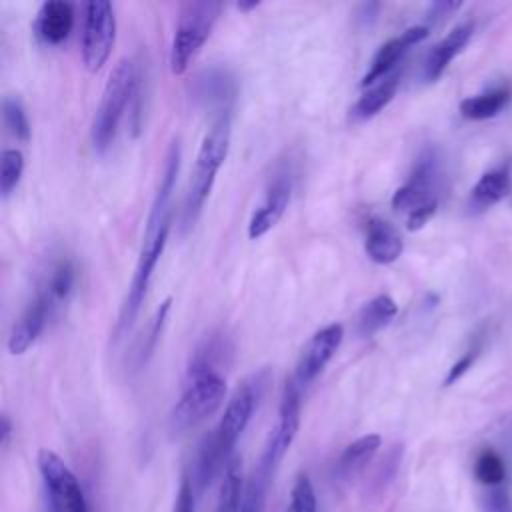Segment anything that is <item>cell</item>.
Returning a JSON list of instances; mask_svg holds the SVG:
<instances>
[{"label": "cell", "instance_id": "cell-1", "mask_svg": "<svg viewBox=\"0 0 512 512\" xmlns=\"http://www.w3.org/2000/svg\"><path fill=\"white\" fill-rule=\"evenodd\" d=\"M262 376L266 374H254L232 392L218 426L204 436L194 462V478H190L194 488H208L218 474H224L228 462L234 458L232 450L242 432L246 430L258 404Z\"/></svg>", "mask_w": 512, "mask_h": 512}, {"label": "cell", "instance_id": "cell-2", "mask_svg": "<svg viewBox=\"0 0 512 512\" xmlns=\"http://www.w3.org/2000/svg\"><path fill=\"white\" fill-rule=\"evenodd\" d=\"M230 134H232V114L220 112L216 114L214 122L206 130L198 154H196V164L186 188V198H184V208H182V226L190 228L198 214L202 212V206L214 186L216 174L220 166L224 164L230 148Z\"/></svg>", "mask_w": 512, "mask_h": 512}, {"label": "cell", "instance_id": "cell-3", "mask_svg": "<svg viewBox=\"0 0 512 512\" xmlns=\"http://www.w3.org/2000/svg\"><path fill=\"white\" fill-rule=\"evenodd\" d=\"M222 12L220 2L210 0H190L180 4L176 28L170 44V72L180 76L186 72L194 56L200 52L208 40L218 16Z\"/></svg>", "mask_w": 512, "mask_h": 512}, {"label": "cell", "instance_id": "cell-4", "mask_svg": "<svg viewBox=\"0 0 512 512\" xmlns=\"http://www.w3.org/2000/svg\"><path fill=\"white\" fill-rule=\"evenodd\" d=\"M136 86H138V80H136L134 62L128 56H124L114 64L104 84L100 104L92 118L90 138L98 152H104L112 144L118 130V122L124 114V108L136 94Z\"/></svg>", "mask_w": 512, "mask_h": 512}, {"label": "cell", "instance_id": "cell-5", "mask_svg": "<svg viewBox=\"0 0 512 512\" xmlns=\"http://www.w3.org/2000/svg\"><path fill=\"white\" fill-rule=\"evenodd\" d=\"M170 222H172V214L162 218V220H152L146 218V226H144V236H142V246H140V254H138V262L126 292V298L122 302L120 308V316H118V324H116V334L118 338L130 330V326L134 324L140 306L146 298L148 286H150V278L152 272L156 268V262L166 246L168 240V232H170Z\"/></svg>", "mask_w": 512, "mask_h": 512}, {"label": "cell", "instance_id": "cell-6", "mask_svg": "<svg viewBox=\"0 0 512 512\" xmlns=\"http://www.w3.org/2000/svg\"><path fill=\"white\" fill-rule=\"evenodd\" d=\"M226 396V380L220 372L188 374L182 396L174 404L168 428L172 436H180L212 416Z\"/></svg>", "mask_w": 512, "mask_h": 512}, {"label": "cell", "instance_id": "cell-7", "mask_svg": "<svg viewBox=\"0 0 512 512\" xmlns=\"http://www.w3.org/2000/svg\"><path fill=\"white\" fill-rule=\"evenodd\" d=\"M38 470L50 512H90L80 480L54 450H38Z\"/></svg>", "mask_w": 512, "mask_h": 512}, {"label": "cell", "instance_id": "cell-8", "mask_svg": "<svg viewBox=\"0 0 512 512\" xmlns=\"http://www.w3.org/2000/svg\"><path fill=\"white\" fill-rule=\"evenodd\" d=\"M116 16L114 6L106 0H90L84 6L82 28V62L88 72H98L114 46Z\"/></svg>", "mask_w": 512, "mask_h": 512}, {"label": "cell", "instance_id": "cell-9", "mask_svg": "<svg viewBox=\"0 0 512 512\" xmlns=\"http://www.w3.org/2000/svg\"><path fill=\"white\" fill-rule=\"evenodd\" d=\"M298 426H300V386L294 380H288L282 390L276 422L268 434V440L264 444L262 456L256 466H260L262 470L274 476L278 464L282 462L284 454L288 452V448L296 438Z\"/></svg>", "mask_w": 512, "mask_h": 512}, {"label": "cell", "instance_id": "cell-10", "mask_svg": "<svg viewBox=\"0 0 512 512\" xmlns=\"http://www.w3.org/2000/svg\"><path fill=\"white\" fill-rule=\"evenodd\" d=\"M342 338H344V326L338 322H332V324L320 328L318 332H314L310 336V340L304 344V348L300 350L292 380L300 388L308 386L330 362V358L342 344Z\"/></svg>", "mask_w": 512, "mask_h": 512}, {"label": "cell", "instance_id": "cell-11", "mask_svg": "<svg viewBox=\"0 0 512 512\" xmlns=\"http://www.w3.org/2000/svg\"><path fill=\"white\" fill-rule=\"evenodd\" d=\"M436 180H438V166L434 154L426 152L414 166L410 178L394 192L392 206L396 210H406L408 214L438 202L436 196Z\"/></svg>", "mask_w": 512, "mask_h": 512}, {"label": "cell", "instance_id": "cell-12", "mask_svg": "<svg viewBox=\"0 0 512 512\" xmlns=\"http://www.w3.org/2000/svg\"><path fill=\"white\" fill-rule=\"evenodd\" d=\"M290 196H292V176L288 172L276 174L268 182L260 206H256V210L250 216L248 236L252 240L264 236L282 218L284 210L288 208Z\"/></svg>", "mask_w": 512, "mask_h": 512}, {"label": "cell", "instance_id": "cell-13", "mask_svg": "<svg viewBox=\"0 0 512 512\" xmlns=\"http://www.w3.org/2000/svg\"><path fill=\"white\" fill-rule=\"evenodd\" d=\"M428 34H430V28L426 24H414V26H408L398 36H394L388 42H384L376 50V54H374L366 74L360 80V86H372L376 80H382L384 76L392 74L394 66L408 52V48L418 44V42H422Z\"/></svg>", "mask_w": 512, "mask_h": 512}, {"label": "cell", "instance_id": "cell-14", "mask_svg": "<svg viewBox=\"0 0 512 512\" xmlns=\"http://www.w3.org/2000/svg\"><path fill=\"white\" fill-rule=\"evenodd\" d=\"M74 26V8L64 0H48L40 6L34 20V34L44 44H60Z\"/></svg>", "mask_w": 512, "mask_h": 512}, {"label": "cell", "instance_id": "cell-15", "mask_svg": "<svg viewBox=\"0 0 512 512\" xmlns=\"http://www.w3.org/2000/svg\"><path fill=\"white\" fill-rule=\"evenodd\" d=\"M50 308L46 300L36 294V298L26 306V310L20 314V318L14 322L10 336H8V352L18 356L24 354L40 336V332L46 326V320L50 318Z\"/></svg>", "mask_w": 512, "mask_h": 512}, {"label": "cell", "instance_id": "cell-16", "mask_svg": "<svg viewBox=\"0 0 512 512\" xmlns=\"http://www.w3.org/2000/svg\"><path fill=\"white\" fill-rule=\"evenodd\" d=\"M472 32L474 26L470 22H462L454 26L438 44L432 46L424 60V78L428 82H434L444 74L448 64L466 48V44L472 38Z\"/></svg>", "mask_w": 512, "mask_h": 512}, {"label": "cell", "instance_id": "cell-17", "mask_svg": "<svg viewBox=\"0 0 512 512\" xmlns=\"http://www.w3.org/2000/svg\"><path fill=\"white\" fill-rule=\"evenodd\" d=\"M366 254L376 264H390L394 262L404 248L400 232L382 218H370L366 226Z\"/></svg>", "mask_w": 512, "mask_h": 512}, {"label": "cell", "instance_id": "cell-18", "mask_svg": "<svg viewBox=\"0 0 512 512\" xmlns=\"http://www.w3.org/2000/svg\"><path fill=\"white\" fill-rule=\"evenodd\" d=\"M196 96L216 108L220 112H226L230 110V104L234 100V94H236V84H234V78L222 70V68H210V70H204L202 74L196 76Z\"/></svg>", "mask_w": 512, "mask_h": 512}, {"label": "cell", "instance_id": "cell-19", "mask_svg": "<svg viewBox=\"0 0 512 512\" xmlns=\"http://www.w3.org/2000/svg\"><path fill=\"white\" fill-rule=\"evenodd\" d=\"M512 190L510 172L506 168H494L484 172L470 190V208L486 210L508 196Z\"/></svg>", "mask_w": 512, "mask_h": 512}, {"label": "cell", "instance_id": "cell-20", "mask_svg": "<svg viewBox=\"0 0 512 512\" xmlns=\"http://www.w3.org/2000/svg\"><path fill=\"white\" fill-rule=\"evenodd\" d=\"M400 84V72H392L388 76H384L382 80L374 82L352 106L350 116L354 120H368L372 116H376L394 96Z\"/></svg>", "mask_w": 512, "mask_h": 512}, {"label": "cell", "instance_id": "cell-21", "mask_svg": "<svg viewBox=\"0 0 512 512\" xmlns=\"http://www.w3.org/2000/svg\"><path fill=\"white\" fill-rule=\"evenodd\" d=\"M74 286H76V266L70 258H60L50 268V274L38 294L46 300L50 312H54L58 306H62L70 298Z\"/></svg>", "mask_w": 512, "mask_h": 512}, {"label": "cell", "instance_id": "cell-22", "mask_svg": "<svg viewBox=\"0 0 512 512\" xmlns=\"http://www.w3.org/2000/svg\"><path fill=\"white\" fill-rule=\"evenodd\" d=\"M510 102V90L506 86L492 88L488 92L468 96L460 102V114L466 120H488L498 116Z\"/></svg>", "mask_w": 512, "mask_h": 512}, {"label": "cell", "instance_id": "cell-23", "mask_svg": "<svg viewBox=\"0 0 512 512\" xmlns=\"http://www.w3.org/2000/svg\"><path fill=\"white\" fill-rule=\"evenodd\" d=\"M398 312L396 302L388 294H378L372 300H368L356 318V330L360 336L368 338L382 330Z\"/></svg>", "mask_w": 512, "mask_h": 512}, {"label": "cell", "instance_id": "cell-24", "mask_svg": "<svg viewBox=\"0 0 512 512\" xmlns=\"http://www.w3.org/2000/svg\"><path fill=\"white\" fill-rule=\"evenodd\" d=\"M380 436L378 434H364L360 438H356L354 442H350L338 462H336V474L340 478H350L352 474L360 472L368 462L370 458L376 454V450L380 448Z\"/></svg>", "mask_w": 512, "mask_h": 512}, {"label": "cell", "instance_id": "cell-25", "mask_svg": "<svg viewBox=\"0 0 512 512\" xmlns=\"http://www.w3.org/2000/svg\"><path fill=\"white\" fill-rule=\"evenodd\" d=\"M244 486H246V482L242 476V460L238 456H234L222 474L214 512H240Z\"/></svg>", "mask_w": 512, "mask_h": 512}, {"label": "cell", "instance_id": "cell-26", "mask_svg": "<svg viewBox=\"0 0 512 512\" xmlns=\"http://www.w3.org/2000/svg\"><path fill=\"white\" fill-rule=\"evenodd\" d=\"M230 352H232V346L222 334H214L206 338L204 344L194 352L188 366V374L218 372V364H222Z\"/></svg>", "mask_w": 512, "mask_h": 512}, {"label": "cell", "instance_id": "cell-27", "mask_svg": "<svg viewBox=\"0 0 512 512\" xmlns=\"http://www.w3.org/2000/svg\"><path fill=\"white\" fill-rule=\"evenodd\" d=\"M270 480H272V474H268L260 466L252 470L244 486L240 512H266V496H268Z\"/></svg>", "mask_w": 512, "mask_h": 512}, {"label": "cell", "instance_id": "cell-28", "mask_svg": "<svg viewBox=\"0 0 512 512\" xmlns=\"http://www.w3.org/2000/svg\"><path fill=\"white\" fill-rule=\"evenodd\" d=\"M2 116L8 132L20 140L28 142L30 140V120L24 108V102L18 94H6L2 100Z\"/></svg>", "mask_w": 512, "mask_h": 512}, {"label": "cell", "instance_id": "cell-29", "mask_svg": "<svg viewBox=\"0 0 512 512\" xmlns=\"http://www.w3.org/2000/svg\"><path fill=\"white\" fill-rule=\"evenodd\" d=\"M24 172V154L16 148H6L2 152V160H0V192L2 198H8Z\"/></svg>", "mask_w": 512, "mask_h": 512}, {"label": "cell", "instance_id": "cell-30", "mask_svg": "<svg viewBox=\"0 0 512 512\" xmlns=\"http://www.w3.org/2000/svg\"><path fill=\"white\" fill-rule=\"evenodd\" d=\"M286 512H316V492L308 474L302 472L296 476Z\"/></svg>", "mask_w": 512, "mask_h": 512}, {"label": "cell", "instance_id": "cell-31", "mask_svg": "<svg viewBox=\"0 0 512 512\" xmlns=\"http://www.w3.org/2000/svg\"><path fill=\"white\" fill-rule=\"evenodd\" d=\"M474 474L476 478L486 484V486H496L504 480L506 476V468H504V462L502 458L496 454V452H482L474 464Z\"/></svg>", "mask_w": 512, "mask_h": 512}, {"label": "cell", "instance_id": "cell-32", "mask_svg": "<svg viewBox=\"0 0 512 512\" xmlns=\"http://www.w3.org/2000/svg\"><path fill=\"white\" fill-rule=\"evenodd\" d=\"M170 302H172V298H166L160 306H158V310H156V314H154V318H152V324H150V330H148V338L144 340V346H142V352H140V360L142 362H146L148 358H150V354L154 352V348H156V342H158V338H160V334H162V328H164V324H166V314H168V310H170Z\"/></svg>", "mask_w": 512, "mask_h": 512}, {"label": "cell", "instance_id": "cell-33", "mask_svg": "<svg viewBox=\"0 0 512 512\" xmlns=\"http://www.w3.org/2000/svg\"><path fill=\"white\" fill-rule=\"evenodd\" d=\"M170 512H196V488L188 476H182Z\"/></svg>", "mask_w": 512, "mask_h": 512}, {"label": "cell", "instance_id": "cell-34", "mask_svg": "<svg viewBox=\"0 0 512 512\" xmlns=\"http://www.w3.org/2000/svg\"><path fill=\"white\" fill-rule=\"evenodd\" d=\"M436 208H438V202H432V204H428V206H422V208L410 212L408 218H406V228H408V230H418V228H422V226L434 216Z\"/></svg>", "mask_w": 512, "mask_h": 512}, {"label": "cell", "instance_id": "cell-35", "mask_svg": "<svg viewBox=\"0 0 512 512\" xmlns=\"http://www.w3.org/2000/svg\"><path fill=\"white\" fill-rule=\"evenodd\" d=\"M474 358H476V352H468V354H464L458 362H454L452 364V368L448 370V374H446V378H444V386H450V384H454L472 364H474Z\"/></svg>", "mask_w": 512, "mask_h": 512}, {"label": "cell", "instance_id": "cell-36", "mask_svg": "<svg viewBox=\"0 0 512 512\" xmlns=\"http://www.w3.org/2000/svg\"><path fill=\"white\" fill-rule=\"evenodd\" d=\"M462 6V2H434L428 10V20L436 22L442 20L446 16H450L454 10H458Z\"/></svg>", "mask_w": 512, "mask_h": 512}, {"label": "cell", "instance_id": "cell-37", "mask_svg": "<svg viewBox=\"0 0 512 512\" xmlns=\"http://www.w3.org/2000/svg\"><path fill=\"white\" fill-rule=\"evenodd\" d=\"M488 512H508V502H506V496L502 492L494 490L488 496Z\"/></svg>", "mask_w": 512, "mask_h": 512}, {"label": "cell", "instance_id": "cell-38", "mask_svg": "<svg viewBox=\"0 0 512 512\" xmlns=\"http://www.w3.org/2000/svg\"><path fill=\"white\" fill-rule=\"evenodd\" d=\"M378 8H380V4H376V2H364V4L358 6L356 18L362 20V22H372L376 12H378Z\"/></svg>", "mask_w": 512, "mask_h": 512}, {"label": "cell", "instance_id": "cell-39", "mask_svg": "<svg viewBox=\"0 0 512 512\" xmlns=\"http://www.w3.org/2000/svg\"><path fill=\"white\" fill-rule=\"evenodd\" d=\"M10 434H12V422H10V418L4 414V416L0 418V440H2V448L8 446Z\"/></svg>", "mask_w": 512, "mask_h": 512}, {"label": "cell", "instance_id": "cell-40", "mask_svg": "<svg viewBox=\"0 0 512 512\" xmlns=\"http://www.w3.org/2000/svg\"><path fill=\"white\" fill-rule=\"evenodd\" d=\"M256 6H260L258 0H252V2H236V8H238L240 12H248V10L256 8Z\"/></svg>", "mask_w": 512, "mask_h": 512}]
</instances>
